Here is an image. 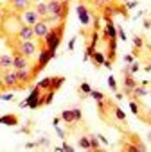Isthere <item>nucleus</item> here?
Returning a JSON list of instances; mask_svg holds the SVG:
<instances>
[{
	"label": "nucleus",
	"instance_id": "09e8293b",
	"mask_svg": "<svg viewBox=\"0 0 151 152\" xmlns=\"http://www.w3.org/2000/svg\"><path fill=\"white\" fill-rule=\"evenodd\" d=\"M149 18H151V15H149Z\"/></svg>",
	"mask_w": 151,
	"mask_h": 152
},
{
	"label": "nucleus",
	"instance_id": "58836bf2",
	"mask_svg": "<svg viewBox=\"0 0 151 152\" xmlns=\"http://www.w3.org/2000/svg\"><path fill=\"white\" fill-rule=\"evenodd\" d=\"M61 122H63V120H61V116H56V118L52 120V124H54V127H56V125H59Z\"/></svg>",
	"mask_w": 151,
	"mask_h": 152
},
{
	"label": "nucleus",
	"instance_id": "37998d69",
	"mask_svg": "<svg viewBox=\"0 0 151 152\" xmlns=\"http://www.w3.org/2000/svg\"><path fill=\"white\" fill-rule=\"evenodd\" d=\"M34 145H36V143H33V141H27V143H25V148H33Z\"/></svg>",
	"mask_w": 151,
	"mask_h": 152
},
{
	"label": "nucleus",
	"instance_id": "cd10ccee",
	"mask_svg": "<svg viewBox=\"0 0 151 152\" xmlns=\"http://www.w3.org/2000/svg\"><path fill=\"white\" fill-rule=\"evenodd\" d=\"M15 99V95H13V91L9 90L7 93H0V100H6V102H9V100H13Z\"/></svg>",
	"mask_w": 151,
	"mask_h": 152
},
{
	"label": "nucleus",
	"instance_id": "4c0bfd02",
	"mask_svg": "<svg viewBox=\"0 0 151 152\" xmlns=\"http://www.w3.org/2000/svg\"><path fill=\"white\" fill-rule=\"evenodd\" d=\"M56 132H58V136H59L61 140H65V132H63V131H61V129H59L58 125H56Z\"/></svg>",
	"mask_w": 151,
	"mask_h": 152
},
{
	"label": "nucleus",
	"instance_id": "f03ea898",
	"mask_svg": "<svg viewBox=\"0 0 151 152\" xmlns=\"http://www.w3.org/2000/svg\"><path fill=\"white\" fill-rule=\"evenodd\" d=\"M38 50H40V45H38L36 39L16 41V45H15V52H16V54H22V56H25V57H29V59L36 57Z\"/></svg>",
	"mask_w": 151,
	"mask_h": 152
},
{
	"label": "nucleus",
	"instance_id": "b1692460",
	"mask_svg": "<svg viewBox=\"0 0 151 152\" xmlns=\"http://www.w3.org/2000/svg\"><path fill=\"white\" fill-rule=\"evenodd\" d=\"M113 115H115L121 122H124V120H126V115H124V111H122L119 106H115V107H113Z\"/></svg>",
	"mask_w": 151,
	"mask_h": 152
},
{
	"label": "nucleus",
	"instance_id": "2eb2a0df",
	"mask_svg": "<svg viewBox=\"0 0 151 152\" xmlns=\"http://www.w3.org/2000/svg\"><path fill=\"white\" fill-rule=\"evenodd\" d=\"M13 68V56L11 54H2L0 56V73Z\"/></svg>",
	"mask_w": 151,
	"mask_h": 152
},
{
	"label": "nucleus",
	"instance_id": "a878e982",
	"mask_svg": "<svg viewBox=\"0 0 151 152\" xmlns=\"http://www.w3.org/2000/svg\"><path fill=\"white\" fill-rule=\"evenodd\" d=\"M38 86H40L41 90H50V77H47V79L40 81V83H38Z\"/></svg>",
	"mask_w": 151,
	"mask_h": 152
},
{
	"label": "nucleus",
	"instance_id": "c85d7f7f",
	"mask_svg": "<svg viewBox=\"0 0 151 152\" xmlns=\"http://www.w3.org/2000/svg\"><path fill=\"white\" fill-rule=\"evenodd\" d=\"M108 86H110L112 91H117V81H115L113 75H110V77H108Z\"/></svg>",
	"mask_w": 151,
	"mask_h": 152
},
{
	"label": "nucleus",
	"instance_id": "f3484780",
	"mask_svg": "<svg viewBox=\"0 0 151 152\" xmlns=\"http://www.w3.org/2000/svg\"><path fill=\"white\" fill-rule=\"evenodd\" d=\"M78 15H79V20L83 25H88L90 23V13L85 6H78Z\"/></svg>",
	"mask_w": 151,
	"mask_h": 152
},
{
	"label": "nucleus",
	"instance_id": "473e14b6",
	"mask_svg": "<svg viewBox=\"0 0 151 152\" xmlns=\"http://www.w3.org/2000/svg\"><path fill=\"white\" fill-rule=\"evenodd\" d=\"M133 61H135V56H133V54H126V56H124V63H126V64H131Z\"/></svg>",
	"mask_w": 151,
	"mask_h": 152
},
{
	"label": "nucleus",
	"instance_id": "bb28decb",
	"mask_svg": "<svg viewBox=\"0 0 151 152\" xmlns=\"http://www.w3.org/2000/svg\"><path fill=\"white\" fill-rule=\"evenodd\" d=\"M79 91H81V93H85V95H90V91H92V86H90L88 83H83V84L79 86Z\"/></svg>",
	"mask_w": 151,
	"mask_h": 152
},
{
	"label": "nucleus",
	"instance_id": "c9c22d12",
	"mask_svg": "<svg viewBox=\"0 0 151 152\" xmlns=\"http://www.w3.org/2000/svg\"><path fill=\"white\" fill-rule=\"evenodd\" d=\"M142 25H144V29H151V18H144Z\"/></svg>",
	"mask_w": 151,
	"mask_h": 152
},
{
	"label": "nucleus",
	"instance_id": "2f4dec72",
	"mask_svg": "<svg viewBox=\"0 0 151 152\" xmlns=\"http://www.w3.org/2000/svg\"><path fill=\"white\" fill-rule=\"evenodd\" d=\"M130 109H131V113H133V115H138V106H137V102H135V100H130Z\"/></svg>",
	"mask_w": 151,
	"mask_h": 152
},
{
	"label": "nucleus",
	"instance_id": "4be33fe9",
	"mask_svg": "<svg viewBox=\"0 0 151 152\" xmlns=\"http://www.w3.org/2000/svg\"><path fill=\"white\" fill-rule=\"evenodd\" d=\"M78 145H79L81 148H85V150H90V138H88V136H81V138L78 140Z\"/></svg>",
	"mask_w": 151,
	"mask_h": 152
},
{
	"label": "nucleus",
	"instance_id": "79ce46f5",
	"mask_svg": "<svg viewBox=\"0 0 151 152\" xmlns=\"http://www.w3.org/2000/svg\"><path fill=\"white\" fill-rule=\"evenodd\" d=\"M97 138H99V141H103V143H104V145H108V140H106V138H104V136H101V134H99V136H97Z\"/></svg>",
	"mask_w": 151,
	"mask_h": 152
},
{
	"label": "nucleus",
	"instance_id": "a211bd4d",
	"mask_svg": "<svg viewBox=\"0 0 151 152\" xmlns=\"http://www.w3.org/2000/svg\"><path fill=\"white\" fill-rule=\"evenodd\" d=\"M90 59L94 61V64H95V66H103V64H104V61H106V57H104V54H103V52H94V54L90 56Z\"/></svg>",
	"mask_w": 151,
	"mask_h": 152
},
{
	"label": "nucleus",
	"instance_id": "423d86ee",
	"mask_svg": "<svg viewBox=\"0 0 151 152\" xmlns=\"http://www.w3.org/2000/svg\"><path fill=\"white\" fill-rule=\"evenodd\" d=\"M20 20H22V23H25V25H34L38 20H41L40 16H38V13L34 11V7H27V9H24L22 13H20Z\"/></svg>",
	"mask_w": 151,
	"mask_h": 152
},
{
	"label": "nucleus",
	"instance_id": "7ed1b4c3",
	"mask_svg": "<svg viewBox=\"0 0 151 152\" xmlns=\"http://www.w3.org/2000/svg\"><path fill=\"white\" fill-rule=\"evenodd\" d=\"M2 90H18V75H16V70L11 68V70H6L2 72Z\"/></svg>",
	"mask_w": 151,
	"mask_h": 152
},
{
	"label": "nucleus",
	"instance_id": "f257e3e1",
	"mask_svg": "<svg viewBox=\"0 0 151 152\" xmlns=\"http://www.w3.org/2000/svg\"><path fill=\"white\" fill-rule=\"evenodd\" d=\"M63 31H65V23H63V22H61V23H58L56 27H52V29H50V32L43 38V41H45V48H49L50 52H56V48H58V47H59V43H61Z\"/></svg>",
	"mask_w": 151,
	"mask_h": 152
},
{
	"label": "nucleus",
	"instance_id": "a19ab883",
	"mask_svg": "<svg viewBox=\"0 0 151 152\" xmlns=\"http://www.w3.org/2000/svg\"><path fill=\"white\" fill-rule=\"evenodd\" d=\"M74 45H76V39L72 38V39L68 41V50H74Z\"/></svg>",
	"mask_w": 151,
	"mask_h": 152
},
{
	"label": "nucleus",
	"instance_id": "39448f33",
	"mask_svg": "<svg viewBox=\"0 0 151 152\" xmlns=\"http://www.w3.org/2000/svg\"><path fill=\"white\" fill-rule=\"evenodd\" d=\"M16 75H18V90H22L34 79L36 72L31 68H24V70H16Z\"/></svg>",
	"mask_w": 151,
	"mask_h": 152
},
{
	"label": "nucleus",
	"instance_id": "e433bc0d",
	"mask_svg": "<svg viewBox=\"0 0 151 152\" xmlns=\"http://www.w3.org/2000/svg\"><path fill=\"white\" fill-rule=\"evenodd\" d=\"M63 150H67V152H74V147L72 145H68V143H63V147H61Z\"/></svg>",
	"mask_w": 151,
	"mask_h": 152
},
{
	"label": "nucleus",
	"instance_id": "1a4fd4ad",
	"mask_svg": "<svg viewBox=\"0 0 151 152\" xmlns=\"http://www.w3.org/2000/svg\"><path fill=\"white\" fill-rule=\"evenodd\" d=\"M81 116H83V115H81V109H78V107H74V109H65V111L61 113V120L67 122V124L79 122Z\"/></svg>",
	"mask_w": 151,
	"mask_h": 152
},
{
	"label": "nucleus",
	"instance_id": "f704fd0d",
	"mask_svg": "<svg viewBox=\"0 0 151 152\" xmlns=\"http://www.w3.org/2000/svg\"><path fill=\"white\" fill-rule=\"evenodd\" d=\"M117 34H119V38L122 39V41H126L128 38H126V34H124V31H122V27H117Z\"/></svg>",
	"mask_w": 151,
	"mask_h": 152
},
{
	"label": "nucleus",
	"instance_id": "f8f14e48",
	"mask_svg": "<svg viewBox=\"0 0 151 152\" xmlns=\"http://www.w3.org/2000/svg\"><path fill=\"white\" fill-rule=\"evenodd\" d=\"M40 99H41V88H40V86H36V88L31 91V95L25 99V102H27V106H29V107H33V109H34V107H38V106H40Z\"/></svg>",
	"mask_w": 151,
	"mask_h": 152
},
{
	"label": "nucleus",
	"instance_id": "72a5a7b5",
	"mask_svg": "<svg viewBox=\"0 0 151 152\" xmlns=\"http://www.w3.org/2000/svg\"><path fill=\"white\" fill-rule=\"evenodd\" d=\"M36 145H43V147H49V145H50V141H49V138H41V140H38V141H36Z\"/></svg>",
	"mask_w": 151,
	"mask_h": 152
},
{
	"label": "nucleus",
	"instance_id": "6e6552de",
	"mask_svg": "<svg viewBox=\"0 0 151 152\" xmlns=\"http://www.w3.org/2000/svg\"><path fill=\"white\" fill-rule=\"evenodd\" d=\"M15 36H16V39H18V41H27V39H36V36H34V29H33V25H25V23H22V27L18 29V32H16Z\"/></svg>",
	"mask_w": 151,
	"mask_h": 152
},
{
	"label": "nucleus",
	"instance_id": "aec40b11",
	"mask_svg": "<svg viewBox=\"0 0 151 152\" xmlns=\"http://www.w3.org/2000/svg\"><path fill=\"white\" fill-rule=\"evenodd\" d=\"M0 124H6V125H16V124H18V116H16V115H6V116H0Z\"/></svg>",
	"mask_w": 151,
	"mask_h": 152
},
{
	"label": "nucleus",
	"instance_id": "0eeeda50",
	"mask_svg": "<svg viewBox=\"0 0 151 152\" xmlns=\"http://www.w3.org/2000/svg\"><path fill=\"white\" fill-rule=\"evenodd\" d=\"M33 29H34V36H36V39H43L49 32H50V23H47L43 18L41 20H38L34 25H33Z\"/></svg>",
	"mask_w": 151,
	"mask_h": 152
},
{
	"label": "nucleus",
	"instance_id": "20e7f679",
	"mask_svg": "<svg viewBox=\"0 0 151 152\" xmlns=\"http://www.w3.org/2000/svg\"><path fill=\"white\" fill-rule=\"evenodd\" d=\"M47 7H49V15H54V16H59L61 20L67 18L68 15V2H47Z\"/></svg>",
	"mask_w": 151,
	"mask_h": 152
},
{
	"label": "nucleus",
	"instance_id": "8fccbe9b",
	"mask_svg": "<svg viewBox=\"0 0 151 152\" xmlns=\"http://www.w3.org/2000/svg\"><path fill=\"white\" fill-rule=\"evenodd\" d=\"M149 136H151V132H149Z\"/></svg>",
	"mask_w": 151,
	"mask_h": 152
},
{
	"label": "nucleus",
	"instance_id": "c03bdc74",
	"mask_svg": "<svg viewBox=\"0 0 151 152\" xmlns=\"http://www.w3.org/2000/svg\"><path fill=\"white\" fill-rule=\"evenodd\" d=\"M115 97H117V100H121V99L124 97V93H115Z\"/></svg>",
	"mask_w": 151,
	"mask_h": 152
},
{
	"label": "nucleus",
	"instance_id": "ea45409f",
	"mask_svg": "<svg viewBox=\"0 0 151 152\" xmlns=\"http://www.w3.org/2000/svg\"><path fill=\"white\" fill-rule=\"evenodd\" d=\"M137 4H138V2H135V0H133V2H128L126 7H128V9H133V7H137Z\"/></svg>",
	"mask_w": 151,
	"mask_h": 152
},
{
	"label": "nucleus",
	"instance_id": "a18cd8bd",
	"mask_svg": "<svg viewBox=\"0 0 151 152\" xmlns=\"http://www.w3.org/2000/svg\"><path fill=\"white\" fill-rule=\"evenodd\" d=\"M29 2H31V4H36V2H40V0H29Z\"/></svg>",
	"mask_w": 151,
	"mask_h": 152
},
{
	"label": "nucleus",
	"instance_id": "9b49d317",
	"mask_svg": "<svg viewBox=\"0 0 151 152\" xmlns=\"http://www.w3.org/2000/svg\"><path fill=\"white\" fill-rule=\"evenodd\" d=\"M13 68L15 70H24V68H31V59L22 56V54H13Z\"/></svg>",
	"mask_w": 151,
	"mask_h": 152
},
{
	"label": "nucleus",
	"instance_id": "412c9836",
	"mask_svg": "<svg viewBox=\"0 0 151 152\" xmlns=\"http://www.w3.org/2000/svg\"><path fill=\"white\" fill-rule=\"evenodd\" d=\"M63 83H65V77H61V75H59V77H50V90L52 91L59 90Z\"/></svg>",
	"mask_w": 151,
	"mask_h": 152
},
{
	"label": "nucleus",
	"instance_id": "ddd939ff",
	"mask_svg": "<svg viewBox=\"0 0 151 152\" xmlns=\"http://www.w3.org/2000/svg\"><path fill=\"white\" fill-rule=\"evenodd\" d=\"M135 86H137V83H135V79L130 75L128 68H126L124 70V95H131L133 90H135Z\"/></svg>",
	"mask_w": 151,
	"mask_h": 152
},
{
	"label": "nucleus",
	"instance_id": "6ab92c4d",
	"mask_svg": "<svg viewBox=\"0 0 151 152\" xmlns=\"http://www.w3.org/2000/svg\"><path fill=\"white\" fill-rule=\"evenodd\" d=\"M146 95H147V90H146V86H144V84H142V86H138V84H137V86H135V90H133V93H131V97H133V99H144Z\"/></svg>",
	"mask_w": 151,
	"mask_h": 152
},
{
	"label": "nucleus",
	"instance_id": "7c9ffc66",
	"mask_svg": "<svg viewBox=\"0 0 151 152\" xmlns=\"http://www.w3.org/2000/svg\"><path fill=\"white\" fill-rule=\"evenodd\" d=\"M138 68H140V64L133 61V63L130 64V68H128V72H130V73H137V72H138Z\"/></svg>",
	"mask_w": 151,
	"mask_h": 152
},
{
	"label": "nucleus",
	"instance_id": "4468645a",
	"mask_svg": "<svg viewBox=\"0 0 151 152\" xmlns=\"http://www.w3.org/2000/svg\"><path fill=\"white\" fill-rule=\"evenodd\" d=\"M7 6H9L13 11H16V13H22L24 9L31 7V2H29V0H7Z\"/></svg>",
	"mask_w": 151,
	"mask_h": 152
},
{
	"label": "nucleus",
	"instance_id": "49530a36",
	"mask_svg": "<svg viewBox=\"0 0 151 152\" xmlns=\"http://www.w3.org/2000/svg\"><path fill=\"white\" fill-rule=\"evenodd\" d=\"M47 2H59V0H47Z\"/></svg>",
	"mask_w": 151,
	"mask_h": 152
},
{
	"label": "nucleus",
	"instance_id": "de8ad7c7",
	"mask_svg": "<svg viewBox=\"0 0 151 152\" xmlns=\"http://www.w3.org/2000/svg\"><path fill=\"white\" fill-rule=\"evenodd\" d=\"M61 2H70V0H61Z\"/></svg>",
	"mask_w": 151,
	"mask_h": 152
},
{
	"label": "nucleus",
	"instance_id": "9d476101",
	"mask_svg": "<svg viewBox=\"0 0 151 152\" xmlns=\"http://www.w3.org/2000/svg\"><path fill=\"white\" fill-rule=\"evenodd\" d=\"M54 54H56V52H50L49 48H43V50L40 52V56H38V64H36L34 72L38 73V72H40L41 68H45V66H47V63H49V61H50V59L54 57Z\"/></svg>",
	"mask_w": 151,
	"mask_h": 152
},
{
	"label": "nucleus",
	"instance_id": "dca6fc26",
	"mask_svg": "<svg viewBox=\"0 0 151 152\" xmlns=\"http://www.w3.org/2000/svg\"><path fill=\"white\" fill-rule=\"evenodd\" d=\"M34 11L38 13V16L40 18H45V16H49V7H47V0L43 2V0H40V2H36L34 6Z\"/></svg>",
	"mask_w": 151,
	"mask_h": 152
},
{
	"label": "nucleus",
	"instance_id": "5701e85b",
	"mask_svg": "<svg viewBox=\"0 0 151 152\" xmlns=\"http://www.w3.org/2000/svg\"><path fill=\"white\" fill-rule=\"evenodd\" d=\"M88 138H90V150H99V148H101L99 138H97V136H92V134H90Z\"/></svg>",
	"mask_w": 151,
	"mask_h": 152
},
{
	"label": "nucleus",
	"instance_id": "c756f323",
	"mask_svg": "<svg viewBox=\"0 0 151 152\" xmlns=\"http://www.w3.org/2000/svg\"><path fill=\"white\" fill-rule=\"evenodd\" d=\"M133 45H135V48H138V50H140V48L144 47V41H142V38H140V36H135V38H133Z\"/></svg>",
	"mask_w": 151,
	"mask_h": 152
},
{
	"label": "nucleus",
	"instance_id": "393cba45",
	"mask_svg": "<svg viewBox=\"0 0 151 152\" xmlns=\"http://www.w3.org/2000/svg\"><path fill=\"white\" fill-rule=\"evenodd\" d=\"M90 97H92L94 100H97V102L104 100V93H101V91H95V90H92V91H90Z\"/></svg>",
	"mask_w": 151,
	"mask_h": 152
}]
</instances>
